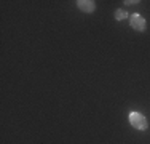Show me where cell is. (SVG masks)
Listing matches in <instances>:
<instances>
[{
  "label": "cell",
  "instance_id": "cell-5",
  "mask_svg": "<svg viewBox=\"0 0 150 144\" xmlns=\"http://www.w3.org/2000/svg\"><path fill=\"white\" fill-rule=\"evenodd\" d=\"M126 5H134V3H139V0H126Z\"/></svg>",
  "mask_w": 150,
  "mask_h": 144
},
{
  "label": "cell",
  "instance_id": "cell-3",
  "mask_svg": "<svg viewBox=\"0 0 150 144\" xmlns=\"http://www.w3.org/2000/svg\"><path fill=\"white\" fill-rule=\"evenodd\" d=\"M78 10H81L83 13H93L96 10V2L94 0H77Z\"/></svg>",
  "mask_w": 150,
  "mask_h": 144
},
{
  "label": "cell",
  "instance_id": "cell-4",
  "mask_svg": "<svg viewBox=\"0 0 150 144\" xmlns=\"http://www.w3.org/2000/svg\"><path fill=\"white\" fill-rule=\"evenodd\" d=\"M126 16H128V13L125 11V10H121V8L115 11V19H117V21H123Z\"/></svg>",
  "mask_w": 150,
  "mask_h": 144
},
{
  "label": "cell",
  "instance_id": "cell-1",
  "mask_svg": "<svg viewBox=\"0 0 150 144\" xmlns=\"http://www.w3.org/2000/svg\"><path fill=\"white\" fill-rule=\"evenodd\" d=\"M129 123H131V127L136 128L137 131H144V130L149 128L147 118H145V115L141 114V112H131L129 114Z\"/></svg>",
  "mask_w": 150,
  "mask_h": 144
},
{
  "label": "cell",
  "instance_id": "cell-2",
  "mask_svg": "<svg viewBox=\"0 0 150 144\" xmlns=\"http://www.w3.org/2000/svg\"><path fill=\"white\" fill-rule=\"evenodd\" d=\"M129 24H131V27H133L134 31H137V32H144L145 27H147L145 19L141 16V14H137V13H134L133 16L129 18Z\"/></svg>",
  "mask_w": 150,
  "mask_h": 144
}]
</instances>
